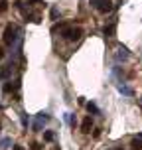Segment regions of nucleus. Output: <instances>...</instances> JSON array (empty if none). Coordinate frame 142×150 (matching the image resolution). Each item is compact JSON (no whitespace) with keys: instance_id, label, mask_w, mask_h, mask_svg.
Returning <instances> with one entry per match:
<instances>
[{"instance_id":"obj_1","label":"nucleus","mask_w":142,"mask_h":150,"mask_svg":"<svg viewBox=\"0 0 142 150\" xmlns=\"http://www.w3.org/2000/svg\"><path fill=\"white\" fill-rule=\"evenodd\" d=\"M16 34H20V30L16 28V26H6V32H4V42H6L8 45H14L16 44V40H18V36Z\"/></svg>"},{"instance_id":"obj_4","label":"nucleus","mask_w":142,"mask_h":150,"mask_svg":"<svg viewBox=\"0 0 142 150\" xmlns=\"http://www.w3.org/2000/svg\"><path fill=\"white\" fill-rule=\"evenodd\" d=\"M128 59V50L124 45H119V53H117V61H126Z\"/></svg>"},{"instance_id":"obj_7","label":"nucleus","mask_w":142,"mask_h":150,"mask_svg":"<svg viewBox=\"0 0 142 150\" xmlns=\"http://www.w3.org/2000/svg\"><path fill=\"white\" fill-rule=\"evenodd\" d=\"M105 36H107V38L114 36V24H109V26H105Z\"/></svg>"},{"instance_id":"obj_19","label":"nucleus","mask_w":142,"mask_h":150,"mask_svg":"<svg viewBox=\"0 0 142 150\" xmlns=\"http://www.w3.org/2000/svg\"><path fill=\"white\" fill-rule=\"evenodd\" d=\"M138 138H140V140H142V132H140V134H138Z\"/></svg>"},{"instance_id":"obj_2","label":"nucleus","mask_w":142,"mask_h":150,"mask_svg":"<svg viewBox=\"0 0 142 150\" xmlns=\"http://www.w3.org/2000/svg\"><path fill=\"white\" fill-rule=\"evenodd\" d=\"M81 36H83L81 28H65V30H63V38L69 40V42H75V40H79Z\"/></svg>"},{"instance_id":"obj_21","label":"nucleus","mask_w":142,"mask_h":150,"mask_svg":"<svg viewBox=\"0 0 142 150\" xmlns=\"http://www.w3.org/2000/svg\"><path fill=\"white\" fill-rule=\"evenodd\" d=\"M0 130H2V127H0Z\"/></svg>"},{"instance_id":"obj_14","label":"nucleus","mask_w":142,"mask_h":150,"mask_svg":"<svg viewBox=\"0 0 142 150\" xmlns=\"http://www.w3.org/2000/svg\"><path fill=\"white\" fill-rule=\"evenodd\" d=\"M12 142L10 138H4V140H0V148H8V144Z\"/></svg>"},{"instance_id":"obj_13","label":"nucleus","mask_w":142,"mask_h":150,"mask_svg":"<svg viewBox=\"0 0 142 150\" xmlns=\"http://www.w3.org/2000/svg\"><path fill=\"white\" fill-rule=\"evenodd\" d=\"M103 4H105V0H91V6H93V8H97V10H99L101 6H103Z\"/></svg>"},{"instance_id":"obj_12","label":"nucleus","mask_w":142,"mask_h":150,"mask_svg":"<svg viewBox=\"0 0 142 150\" xmlns=\"http://www.w3.org/2000/svg\"><path fill=\"white\" fill-rule=\"evenodd\" d=\"M44 138H45V140H47V142H52L53 138H55V134H53L52 130H45V132H44Z\"/></svg>"},{"instance_id":"obj_10","label":"nucleus","mask_w":142,"mask_h":150,"mask_svg":"<svg viewBox=\"0 0 142 150\" xmlns=\"http://www.w3.org/2000/svg\"><path fill=\"white\" fill-rule=\"evenodd\" d=\"M65 120H67L69 127H75V117L71 115V112H67V115H65Z\"/></svg>"},{"instance_id":"obj_16","label":"nucleus","mask_w":142,"mask_h":150,"mask_svg":"<svg viewBox=\"0 0 142 150\" xmlns=\"http://www.w3.org/2000/svg\"><path fill=\"white\" fill-rule=\"evenodd\" d=\"M4 10H6V2L2 0V2H0V12H4Z\"/></svg>"},{"instance_id":"obj_20","label":"nucleus","mask_w":142,"mask_h":150,"mask_svg":"<svg viewBox=\"0 0 142 150\" xmlns=\"http://www.w3.org/2000/svg\"><path fill=\"white\" fill-rule=\"evenodd\" d=\"M0 109H2V105H0Z\"/></svg>"},{"instance_id":"obj_5","label":"nucleus","mask_w":142,"mask_h":150,"mask_svg":"<svg viewBox=\"0 0 142 150\" xmlns=\"http://www.w3.org/2000/svg\"><path fill=\"white\" fill-rule=\"evenodd\" d=\"M87 111H89L91 115H99V112H101V111H99V107L95 105L93 101H91V103H87Z\"/></svg>"},{"instance_id":"obj_6","label":"nucleus","mask_w":142,"mask_h":150,"mask_svg":"<svg viewBox=\"0 0 142 150\" xmlns=\"http://www.w3.org/2000/svg\"><path fill=\"white\" fill-rule=\"evenodd\" d=\"M91 125H93V122H91V117H87V119L83 120V125H81L83 132H89V130H91Z\"/></svg>"},{"instance_id":"obj_17","label":"nucleus","mask_w":142,"mask_h":150,"mask_svg":"<svg viewBox=\"0 0 142 150\" xmlns=\"http://www.w3.org/2000/svg\"><path fill=\"white\" fill-rule=\"evenodd\" d=\"M2 57H4V52H2V50H0V59H2Z\"/></svg>"},{"instance_id":"obj_11","label":"nucleus","mask_w":142,"mask_h":150,"mask_svg":"<svg viewBox=\"0 0 142 150\" xmlns=\"http://www.w3.org/2000/svg\"><path fill=\"white\" fill-rule=\"evenodd\" d=\"M132 148L134 150H142V140L140 138H134V140H132Z\"/></svg>"},{"instance_id":"obj_3","label":"nucleus","mask_w":142,"mask_h":150,"mask_svg":"<svg viewBox=\"0 0 142 150\" xmlns=\"http://www.w3.org/2000/svg\"><path fill=\"white\" fill-rule=\"evenodd\" d=\"M45 120H49V115L47 112H40L37 115V120L34 122V130H42V125H44Z\"/></svg>"},{"instance_id":"obj_8","label":"nucleus","mask_w":142,"mask_h":150,"mask_svg":"<svg viewBox=\"0 0 142 150\" xmlns=\"http://www.w3.org/2000/svg\"><path fill=\"white\" fill-rule=\"evenodd\" d=\"M119 91L122 95H128V97H132V89L130 87H124V85H119Z\"/></svg>"},{"instance_id":"obj_15","label":"nucleus","mask_w":142,"mask_h":150,"mask_svg":"<svg viewBox=\"0 0 142 150\" xmlns=\"http://www.w3.org/2000/svg\"><path fill=\"white\" fill-rule=\"evenodd\" d=\"M57 16H59V10H57V8H52V18H53V20H55Z\"/></svg>"},{"instance_id":"obj_22","label":"nucleus","mask_w":142,"mask_h":150,"mask_svg":"<svg viewBox=\"0 0 142 150\" xmlns=\"http://www.w3.org/2000/svg\"><path fill=\"white\" fill-rule=\"evenodd\" d=\"M119 150H120V148H119Z\"/></svg>"},{"instance_id":"obj_9","label":"nucleus","mask_w":142,"mask_h":150,"mask_svg":"<svg viewBox=\"0 0 142 150\" xmlns=\"http://www.w3.org/2000/svg\"><path fill=\"white\" fill-rule=\"evenodd\" d=\"M20 120H22V127L28 128V125H30V117H28L26 112H22V115H20Z\"/></svg>"},{"instance_id":"obj_18","label":"nucleus","mask_w":142,"mask_h":150,"mask_svg":"<svg viewBox=\"0 0 142 150\" xmlns=\"http://www.w3.org/2000/svg\"><path fill=\"white\" fill-rule=\"evenodd\" d=\"M32 2H44V0H32Z\"/></svg>"}]
</instances>
